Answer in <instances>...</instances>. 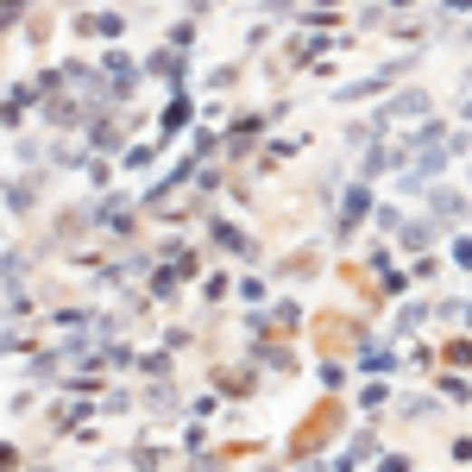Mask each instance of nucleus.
Instances as JSON below:
<instances>
[{
	"instance_id": "obj_1",
	"label": "nucleus",
	"mask_w": 472,
	"mask_h": 472,
	"mask_svg": "<svg viewBox=\"0 0 472 472\" xmlns=\"http://www.w3.org/2000/svg\"><path fill=\"white\" fill-rule=\"evenodd\" d=\"M95 70H101V101H108L114 114L132 101V95H139V82H145V57H132L126 44H108Z\"/></svg>"
},
{
	"instance_id": "obj_2",
	"label": "nucleus",
	"mask_w": 472,
	"mask_h": 472,
	"mask_svg": "<svg viewBox=\"0 0 472 472\" xmlns=\"http://www.w3.org/2000/svg\"><path fill=\"white\" fill-rule=\"evenodd\" d=\"M371 215H378V189H371L365 177H353V183L341 189V202H334V239L347 246V239H353Z\"/></svg>"
},
{
	"instance_id": "obj_3",
	"label": "nucleus",
	"mask_w": 472,
	"mask_h": 472,
	"mask_svg": "<svg viewBox=\"0 0 472 472\" xmlns=\"http://www.w3.org/2000/svg\"><path fill=\"white\" fill-rule=\"evenodd\" d=\"M271 126H277V120L265 114V108H258V114H234L227 126H221V158H246V151H265Z\"/></svg>"
},
{
	"instance_id": "obj_4",
	"label": "nucleus",
	"mask_w": 472,
	"mask_h": 472,
	"mask_svg": "<svg viewBox=\"0 0 472 472\" xmlns=\"http://www.w3.org/2000/svg\"><path fill=\"white\" fill-rule=\"evenodd\" d=\"M422 215H429V221H435L441 234L454 239V234H460V227H467V221H472V202H467V196H460V189H448V183H435V189H429V208H422Z\"/></svg>"
},
{
	"instance_id": "obj_5",
	"label": "nucleus",
	"mask_w": 472,
	"mask_h": 472,
	"mask_svg": "<svg viewBox=\"0 0 472 472\" xmlns=\"http://www.w3.org/2000/svg\"><path fill=\"white\" fill-rule=\"evenodd\" d=\"M70 32L101 38V44H120V38H126V6H82V13H70Z\"/></svg>"
},
{
	"instance_id": "obj_6",
	"label": "nucleus",
	"mask_w": 472,
	"mask_h": 472,
	"mask_svg": "<svg viewBox=\"0 0 472 472\" xmlns=\"http://www.w3.org/2000/svg\"><path fill=\"white\" fill-rule=\"evenodd\" d=\"M202 126V108H196V95H170L164 108H158V139L164 145H177L183 132H196Z\"/></svg>"
},
{
	"instance_id": "obj_7",
	"label": "nucleus",
	"mask_w": 472,
	"mask_h": 472,
	"mask_svg": "<svg viewBox=\"0 0 472 472\" xmlns=\"http://www.w3.org/2000/svg\"><path fill=\"white\" fill-rule=\"evenodd\" d=\"M208 246H215V252H227V258H252V252H258L252 234L239 227L234 215H221V208H208Z\"/></svg>"
},
{
	"instance_id": "obj_8",
	"label": "nucleus",
	"mask_w": 472,
	"mask_h": 472,
	"mask_svg": "<svg viewBox=\"0 0 472 472\" xmlns=\"http://www.w3.org/2000/svg\"><path fill=\"white\" fill-rule=\"evenodd\" d=\"M403 365V353L390 347V341H359V353H353V371L359 378H390Z\"/></svg>"
},
{
	"instance_id": "obj_9",
	"label": "nucleus",
	"mask_w": 472,
	"mask_h": 472,
	"mask_svg": "<svg viewBox=\"0 0 472 472\" xmlns=\"http://www.w3.org/2000/svg\"><path fill=\"white\" fill-rule=\"evenodd\" d=\"M32 108H44L38 82H6V95H0V126H6V132H13V126H25Z\"/></svg>"
},
{
	"instance_id": "obj_10",
	"label": "nucleus",
	"mask_w": 472,
	"mask_h": 472,
	"mask_svg": "<svg viewBox=\"0 0 472 472\" xmlns=\"http://www.w3.org/2000/svg\"><path fill=\"white\" fill-rule=\"evenodd\" d=\"M378 460H384V448H378V435H371V429H359L353 441H347V448L334 454V467H328V472H359V467H378Z\"/></svg>"
},
{
	"instance_id": "obj_11",
	"label": "nucleus",
	"mask_w": 472,
	"mask_h": 472,
	"mask_svg": "<svg viewBox=\"0 0 472 472\" xmlns=\"http://www.w3.org/2000/svg\"><path fill=\"white\" fill-rule=\"evenodd\" d=\"M435 239H441V227H435L429 215H409V221H403V234L390 239V246H397L403 258H422V252H435Z\"/></svg>"
},
{
	"instance_id": "obj_12",
	"label": "nucleus",
	"mask_w": 472,
	"mask_h": 472,
	"mask_svg": "<svg viewBox=\"0 0 472 472\" xmlns=\"http://www.w3.org/2000/svg\"><path fill=\"white\" fill-rule=\"evenodd\" d=\"M384 95H390V82H384L378 70H371V76H359V82H341V89H334V101H341V108H378Z\"/></svg>"
},
{
	"instance_id": "obj_13",
	"label": "nucleus",
	"mask_w": 472,
	"mask_h": 472,
	"mask_svg": "<svg viewBox=\"0 0 472 472\" xmlns=\"http://www.w3.org/2000/svg\"><path fill=\"white\" fill-rule=\"evenodd\" d=\"M164 151H170L164 139H132V145L120 151V170H132V177H145V170H158V164H164Z\"/></svg>"
},
{
	"instance_id": "obj_14",
	"label": "nucleus",
	"mask_w": 472,
	"mask_h": 472,
	"mask_svg": "<svg viewBox=\"0 0 472 472\" xmlns=\"http://www.w3.org/2000/svg\"><path fill=\"white\" fill-rule=\"evenodd\" d=\"M303 145H309V132H277V139H265V151H258V170H277V164H290Z\"/></svg>"
},
{
	"instance_id": "obj_15",
	"label": "nucleus",
	"mask_w": 472,
	"mask_h": 472,
	"mask_svg": "<svg viewBox=\"0 0 472 472\" xmlns=\"http://www.w3.org/2000/svg\"><path fill=\"white\" fill-rule=\"evenodd\" d=\"M429 322H435V303H422V296H416V303H397V334H403V341L422 334Z\"/></svg>"
},
{
	"instance_id": "obj_16",
	"label": "nucleus",
	"mask_w": 472,
	"mask_h": 472,
	"mask_svg": "<svg viewBox=\"0 0 472 472\" xmlns=\"http://www.w3.org/2000/svg\"><path fill=\"white\" fill-rule=\"evenodd\" d=\"M353 403H359V416H378V409L390 403V378H359Z\"/></svg>"
},
{
	"instance_id": "obj_17",
	"label": "nucleus",
	"mask_w": 472,
	"mask_h": 472,
	"mask_svg": "<svg viewBox=\"0 0 472 472\" xmlns=\"http://www.w3.org/2000/svg\"><path fill=\"white\" fill-rule=\"evenodd\" d=\"M435 397L467 409V403H472V378H467V371H435Z\"/></svg>"
},
{
	"instance_id": "obj_18",
	"label": "nucleus",
	"mask_w": 472,
	"mask_h": 472,
	"mask_svg": "<svg viewBox=\"0 0 472 472\" xmlns=\"http://www.w3.org/2000/svg\"><path fill=\"white\" fill-rule=\"evenodd\" d=\"M441 371H472V334L441 341Z\"/></svg>"
},
{
	"instance_id": "obj_19",
	"label": "nucleus",
	"mask_w": 472,
	"mask_h": 472,
	"mask_svg": "<svg viewBox=\"0 0 472 472\" xmlns=\"http://www.w3.org/2000/svg\"><path fill=\"white\" fill-rule=\"evenodd\" d=\"M196 290H202V303H227L239 284L227 277V271H202V284H196Z\"/></svg>"
},
{
	"instance_id": "obj_20",
	"label": "nucleus",
	"mask_w": 472,
	"mask_h": 472,
	"mask_svg": "<svg viewBox=\"0 0 472 472\" xmlns=\"http://www.w3.org/2000/svg\"><path fill=\"white\" fill-rule=\"evenodd\" d=\"M239 303H252V315H258V309H265V303H271V284H265V277H239V290H234Z\"/></svg>"
},
{
	"instance_id": "obj_21",
	"label": "nucleus",
	"mask_w": 472,
	"mask_h": 472,
	"mask_svg": "<svg viewBox=\"0 0 472 472\" xmlns=\"http://www.w3.org/2000/svg\"><path fill=\"white\" fill-rule=\"evenodd\" d=\"M164 44H170V51H183V57H189V51H196V19H177V25H170V32H164Z\"/></svg>"
},
{
	"instance_id": "obj_22",
	"label": "nucleus",
	"mask_w": 472,
	"mask_h": 472,
	"mask_svg": "<svg viewBox=\"0 0 472 472\" xmlns=\"http://www.w3.org/2000/svg\"><path fill=\"white\" fill-rule=\"evenodd\" d=\"M347 378H353V371H347L341 359H322V365H315V384H322V390H341Z\"/></svg>"
},
{
	"instance_id": "obj_23",
	"label": "nucleus",
	"mask_w": 472,
	"mask_h": 472,
	"mask_svg": "<svg viewBox=\"0 0 472 472\" xmlns=\"http://www.w3.org/2000/svg\"><path fill=\"white\" fill-rule=\"evenodd\" d=\"M403 221H409V215H403V208H397V202H384V208H378V215H371V227H378V234H403Z\"/></svg>"
},
{
	"instance_id": "obj_24",
	"label": "nucleus",
	"mask_w": 472,
	"mask_h": 472,
	"mask_svg": "<svg viewBox=\"0 0 472 472\" xmlns=\"http://www.w3.org/2000/svg\"><path fill=\"white\" fill-rule=\"evenodd\" d=\"M448 265L472 277V234H454V239H448Z\"/></svg>"
},
{
	"instance_id": "obj_25",
	"label": "nucleus",
	"mask_w": 472,
	"mask_h": 472,
	"mask_svg": "<svg viewBox=\"0 0 472 472\" xmlns=\"http://www.w3.org/2000/svg\"><path fill=\"white\" fill-rule=\"evenodd\" d=\"M435 271H441V258H435V252L409 258V284H416V290H422V284H435Z\"/></svg>"
},
{
	"instance_id": "obj_26",
	"label": "nucleus",
	"mask_w": 472,
	"mask_h": 472,
	"mask_svg": "<svg viewBox=\"0 0 472 472\" xmlns=\"http://www.w3.org/2000/svg\"><path fill=\"white\" fill-rule=\"evenodd\" d=\"M32 202H38V196H32V183H6V208H13V215H25Z\"/></svg>"
},
{
	"instance_id": "obj_27",
	"label": "nucleus",
	"mask_w": 472,
	"mask_h": 472,
	"mask_svg": "<svg viewBox=\"0 0 472 472\" xmlns=\"http://www.w3.org/2000/svg\"><path fill=\"white\" fill-rule=\"evenodd\" d=\"M25 6H32V0H0V32H13V25L25 19Z\"/></svg>"
},
{
	"instance_id": "obj_28",
	"label": "nucleus",
	"mask_w": 472,
	"mask_h": 472,
	"mask_svg": "<svg viewBox=\"0 0 472 472\" xmlns=\"http://www.w3.org/2000/svg\"><path fill=\"white\" fill-rule=\"evenodd\" d=\"M239 82V63H215V70H208V89H234Z\"/></svg>"
},
{
	"instance_id": "obj_29",
	"label": "nucleus",
	"mask_w": 472,
	"mask_h": 472,
	"mask_svg": "<svg viewBox=\"0 0 472 472\" xmlns=\"http://www.w3.org/2000/svg\"><path fill=\"white\" fill-rule=\"evenodd\" d=\"M448 460H454V467H472V435H460V441H448Z\"/></svg>"
},
{
	"instance_id": "obj_30",
	"label": "nucleus",
	"mask_w": 472,
	"mask_h": 472,
	"mask_svg": "<svg viewBox=\"0 0 472 472\" xmlns=\"http://www.w3.org/2000/svg\"><path fill=\"white\" fill-rule=\"evenodd\" d=\"M258 44H271V19H258V25H246V51H258Z\"/></svg>"
},
{
	"instance_id": "obj_31",
	"label": "nucleus",
	"mask_w": 472,
	"mask_h": 472,
	"mask_svg": "<svg viewBox=\"0 0 472 472\" xmlns=\"http://www.w3.org/2000/svg\"><path fill=\"white\" fill-rule=\"evenodd\" d=\"M371 472H416V460H409V454H384Z\"/></svg>"
},
{
	"instance_id": "obj_32",
	"label": "nucleus",
	"mask_w": 472,
	"mask_h": 472,
	"mask_svg": "<svg viewBox=\"0 0 472 472\" xmlns=\"http://www.w3.org/2000/svg\"><path fill=\"white\" fill-rule=\"evenodd\" d=\"M441 13H448V19H460V25H467V19H472V0H441Z\"/></svg>"
},
{
	"instance_id": "obj_33",
	"label": "nucleus",
	"mask_w": 472,
	"mask_h": 472,
	"mask_svg": "<svg viewBox=\"0 0 472 472\" xmlns=\"http://www.w3.org/2000/svg\"><path fill=\"white\" fill-rule=\"evenodd\" d=\"M208 6H215V0H183V19H202Z\"/></svg>"
},
{
	"instance_id": "obj_34",
	"label": "nucleus",
	"mask_w": 472,
	"mask_h": 472,
	"mask_svg": "<svg viewBox=\"0 0 472 472\" xmlns=\"http://www.w3.org/2000/svg\"><path fill=\"white\" fill-rule=\"evenodd\" d=\"M422 0H384V13H416Z\"/></svg>"
},
{
	"instance_id": "obj_35",
	"label": "nucleus",
	"mask_w": 472,
	"mask_h": 472,
	"mask_svg": "<svg viewBox=\"0 0 472 472\" xmlns=\"http://www.w3.org/2000/svg\"><path fill=\"white\" fill-rule=\"evenodd\" d=\"M290 6H296V0H265V13H290Z\"/></svg>"
},
{
	"instance_id": "obj_36",
	"label": "nucleus",
	"mask_w": 472,
	"mask_h": 472,
	"mask_svg": "<svg viewBox=\"0 0 472 472\" xmlns=\"http://www.w3.org/2000/svg\"><path fill=\"white\" fill-rule=\"evenodd\" d=\"M460 126H472V95H467V101H460Z\"/></svg>"
},
{
	"instance_id": "obj_37",
	"label": "nucleus",
	"mask_w": 472,
	"mask_h": 472,
	"mask_svg": "<svg viewBox=\"0 0 472 472\" xmlns=\"http://www.w3.org/2000/svg\"><path fill=\"white\" fill-rule=\"evenodd\" d=\"M460 44H467V51H472V19H467V25H460Z\"/></svg>"
},
{
	"instance_id": "obj_38",
	"label": "nucleus",
	"mask_w": 472,
	"mask_h": 472,
	"mask_svg": "<svg viewBox=\"0 0 472 472\" xmlns=\"http://www.w3.org/2000/svg\"><path fill=\"white\" fill-rule=\"evenodd\" d=\"M82 6H108V0H76V13H82Z\"/></svg>"
},
{
	"instance_id": "obj_39",
	"label": "nucleus",
	"mask_w": 472,
	"mask_h": 472,
	"mask_svg": "<svg viewBox=\"0 0 472 472\" xmlns=\"http://www.w3.org/2000/svg\"><path fill=\"white\" fill-rule=\"evenodd\" d=\"M0 246H6V227H0Z\"/></svg>"
},
{
	"instance_id": "obj_40",
	"label": "nucleus",
	"mask_w": 472,
	"mask_h": 472,
	"mask_svg": "<svg viewBox=\"0 0 472 472\" xmlns=\"http://www.w3.org/2000/svg\"><path fill=\"white\" fill-rule=\"evenodd\" d=\"M114 6H126V0H114Z\"/></svg>"
},
{
	"instance_id": "obj_41",
	"label": "nucleus",
	"mask_w": 472,
	"mask_h": 472,
	"mask_svg": "<svg viewBox=\"0 0 472 472\" xmlns=\"http://www.w3.org/2000/svg\"><path fill=\"white\" fill-rule=\"evenodd\" d=\"M467 177H472V170H467Z\"/></svg>"
}]
</instances>
